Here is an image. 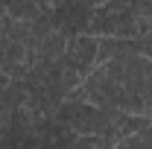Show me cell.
<instances>
[{"mask_svg":"<svg viewBox=\"0 0 152 149\" xmlns=\"http://www.w3.org/2000/svg\"><path fill=\"white\" fill-rule=\"evenodd\" d=\"M88 35L94 38H117V41H137L140 26L134 20L132 3H102L94 9L88 23Z\"/></svg>","mask_w":152,"mask_h":149,"instance_id":"obj_1","label":"cell"},{"mask_svg":"<svg viewBox=\"0 0 152 149\" xmlns=\"http://www.w3.org/2000/svg\"><path fill=\"white\" fill-rule=\"evenodd\" d=\"M67 67H73L76 73L88 76L96 67V38L82 32V35L67 38V50H64V58H61Z\"/></svg>","mask_w":152,"mask_h":149,"instance_id":"obj_2","label":"cell"},{"mask_svg":"<svg viewBox=\"0 0 152 149\" xmlns=\"http://www.w3.org/2000/svg\"><path fill=\"white\" fill-rule=\"evenodd\" d=\"M120 146V140L114 137L111 131H105V134H85V137H76L73 146L67 149H117Z\"/></svg>","mask_w":152,"mask_h":149,"instance_id":"obj_3","label":"cell"}]
</instances>
